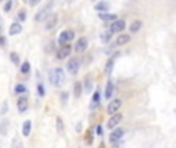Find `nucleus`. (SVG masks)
<instances>
[{"label": "nucleus", "mask_w": 176, "mask_h": 148, "mask_svg": "<svg viewBox=\"0 0 176 148\" xmlns=\"http://www.w3.org/2000/svg\"><path fill=\"white\" fill-rule=\"evenodd\" d=\"M63 80H65V74H63V69L62 68L51 69V73H49V82H51V85L60 86V85L63 83Z\"/></svg>", "instance_id": "obj_1"}, {"label": "nucleus", "mask_w": 176, "mask_h": 148, "mask_svg": "<svg viewBox=\"0 0 176 148\" xmlns=\"http://www.w3.org/2000/svg\"><path fill=\"white\" fill-rule=\"evenodd\" d=\"M51 8H53V2H49V3H46L45 6H43L39 13L36 14V22H42V20H45L46 17H48V14H49V11H51Z\"/></svg>", "instance_id": "obj_2"}, {"label": "nucleus", "mask_w": 176, "mask_h": 148, "mask_svg": "<svg viewBox=\"0 0 176 148\" xmlns=\"http://www.w3.org/2000/svg\"><path fill=\"white\" fill-rule=\"evenodd\" d=\"M73 37H74L73 31H71V29H65L63 32H60V36H59V43H60V45H65V43L73 40Z\"/></svg>", "instance_id": "obj_3"}, {"label": "nucleus", "mask_w": 176, "mask_h": 148, "mask_svg": "<svg viewBox=\"0 0 176 148\" xmlns=\"http://www.w3.org/2000/svg\"><path fill=\"white\" fill-rule=\"evenodd\" d=\"M71 48L68 43H65V45H62L59 49H57V59H60V60H63V59H68V56L71 54Z\"/></svg>", "instance_id": "obj_4"}, {"label": "nucleus", "mask_w": 176, "mask_h": 148, "mask_svg": "<svg viewBox=\"0 0 176 148\" xmlns=\"http://www.w3.org/2000/svg\"><path fill=\"white\" fill-rule=\"evenodd\" d=\"M77 69H79V60L77 59H70L67 62V71L70 74H77Z\"/></svg>", "instance_id": "obj_5"}, {"label": "nucleus", "mask_w": 176, "mask_h": 148, "mask_svg": "<svg viewBox=\"0 0 176 148\" xmlns=\"http://www.w3.org/2000/svg\"><path fill=\"white\" fill-rule=\"evenodd\" d=\"M122 120V114H119V113H114L111 114V117L108 119V122H107V127L108 128H114V127H118V123Z\"/></svg>", "instance_id": "obj_6"}, {"label": "nucleus", "mask_w": 176, "mask_h": 148, "mask_svg": "<svg viewBox=\"0 0 176 148\" xmlns=\"http://www.w3.org/2000/svg\"><path fill=\"white\" fill-rule=\"evenodd\" d=\"M124 28H125V22L124 20H113V23H111V26H110V31L111 32H120V31H124Z\"/></svg>", "instance_id": "obj_7"}, {"label": "nucleus", "mask_w": 176, "mask_h": 148, "mask_svg": "<svg viewBox=\"0 0 176 148\" xmlns=\"http://www.w3.org/2000/svg\"><path fill=\"white\" fill-rule=\"evenodd\" d=\"M120 105H122V102H120L119 99H114V100L110 102V105H108V108H107V113H108V114H114V113H118V111H119V108H120Z\"/></svg>", "instance_id": "obj_8"}, {"label": "nucleus", "mask_w": 176, "mask_h": 148, "mask_svg": "<svg viewBox=\"0 0 176 148\" xmlns=\"http://www.w3.org/2000/svg\"><path fill=\"white\" fill-rule=\"evenodd\" d=\"M57 23V15L56 14H48V17H46V22H45V28L46 29H53L54 26H56Z\"/></svg>", "instance_id": "obj_9"}, {"label": "nucleus", "mask_w": 176, "mask_h": 148, "mask_svg": "<svg viewBox=\"0 0 176 148\" xmlns=\"http://www.w3.org/2000/svg\"><path fill=\"white\" fill-rule=\"evenodd\" d=\"M87 45H88V40L85 39V37H80V39L77 40V43H76V46H74V51L84 53L85 49H87Z\"/></svg>", "instance_id": "obj_10"}, {"label": "nucleus", "mask_w": 176, "mask_h": 148, "mask_svg": "<svg viewBox=\"0 0 176 148\" xmlns=\"http://www.w3.org/2000/svg\"><path fill=\"white\" fill-rule=\"evenodd\" d=\"M26 108H28V99L26 97H19L17 99V109L20 113H25Z\"/></svg>", "instance_id": "obj_11"}, {"label": "nucleus", "mask_w": 176, "mask_h": 148, "mask_svg": "<svg viewBox=\"0 0 176 148\" xmlns=\"http://www.w3.org/2000/svg\"><path fill=\"white\" fill-rule=\"evenodd\" d=\"M122 136H124V130L122 128H118V130H114L111 134H110V140L111 142H118L122 139Z\"/></svg>", "instance_id": "obj_12"}, {"label": "nucleus", "mask_w": 176, "mask_h": 148, "mask_svg": "<svg viewBox=\"0 0 176 148\" xmlns=\"http://www.w3.org/2000/svg\"><path fill=\"white\" fill-rule=\"evenodd\" d=\"M130 40H131L130 34H120V36H118V39H116V45H118V46L125 45V43H128Z\"/></svg>", "instance_id": "obj_13"}, {"label": "nucleus", "mask_w": 176, "mask_h": 148, "mask_svg": "<svg viewBox=\"0 0 176 148\" xmlns=\"http://www.w3.org/2000/svg\"><path fill=\"white\" fill-rule=\"evenodd\" d=\"M113 67H114V59H108L107 63H105V68H103V73H105L107 76H110L111 71H113Z\"/></svg>", "instance_id": "obj_14"}, {"label": "nucleus", "mask_w": 176, "mask_h": 148, "mask_svg": "<svg viewBox=\"0 0 176 148\" xmlns=\"http://www.w3.org/2000/svg\"><path fill=\"white\" fill-rule=\"evenodd\" d=\"M113 91H114V83L111 80L107 83V86H105V99H110L111 97V94H113Z\"/></svg>", "instance_id": "obj_15"}, {"label": "nucleus", "mask_w": 176, "mask_h": 148, "mask_svg": "<svg viewBox=\"0 0 176 148\" xmlns=\"http://www.w3.org/2000/svg\"><path fill=\"white\" fill-rule=\"evenodd\" d=\"M20 31H22V25H20V23H13V25L9 26V34H11V36L19 34Z\"/></svg>", "instance_id": "obj_16"}, {"label": "nucleus", "mask_w": 176, "mask_h": 148, "mask_svg": "<svg viewBox=\"0 0 176 148\" xmlns=\"http://www.w3.org/2000/svg\"><path fill=\"white\" fill-rule=\"evenodd\" d=\"M99 17L102 20H105V22H113V20L118 19L114 14H108V13H99Z\"/></svg>", "instance_id": "obj_17"}, {"label": "nucleus", "mask_w": 176, "mask_h": 148, "mask_svg": "<svg viewBox=\"0 0 176 148\" xmlns=\"http://www.w3.org/2000/svg\"><path fill=\"white\" fill-rule=\"evenodd\" d=\"M99 100H101V96H99V91H96V93H94V96H93V100H91V103H90V108H91V109L97 108Z\"/></svg>", "instance_id": "obj_18"}, {"label": "nucleus", "mask_w": 176, "mask_h": 148, "mask_svg": "<svg viewBox=\"0 0 176 148\" xmlns=\"http://www.w3.org/2000/svg\"><path fill=\"white\" fill-rule=\"evenodd\" d=\"M142 28V22L141 20H136V22H133V23L130 25V32H137Z\"/></svg>", "instance_id": "obj_19"}, {"label": "nucleus", "mask_w": 176, "mask_h": 148, "mask_svg": "<svg viewBox=\"0 0 176 148\" xmlns=\"http://www.w3.org/2000/svg\"><path fill=\"white\" fill-rule=\"evenodd\" d=\"M23 136H30L31 133V120H25V123H23Z\"/></svg>", "instance_id": "obj_20"}, {"label": "nucleus", "mask_w": 176, "mask_h": 148, "mask_svg": "<svg viewBox=\"0 0 176 148\" xmlns=\"http://www.w3.org/2000/svg\"><path fill=\"white\" fill-rule=\"evenodd\" d=\"M97 11H101V13H105V11H108V3H105V2H101V3H97L96 6H94Z\"/></svg>", "instance_id": "obj_21"}, {"label": "nucleus", "mask_w": 176, "mask_h": 148, "mask_svg": "<svg viewBox=\"0 0 176 148\" xmlns=\"http://www.w3.org/2000/svg\"><path fill=\"white\" fill-rule=\"evenodd\" d=\"M80 94H82V83L77 82V83H74V96L80 97Z\"/></svg>", "instance_id": "obj_22"}, {"label": "nucleus", "mask_w": 176, "mask_h": 148, "mask_svg": "<svg viewBox=\"0 0 176 148\" xmlns=\"http://www.w3.org/2000/svg\"><path fill=\"white\" fill-rule=\"evenodd\" d=\"M30 69H31V67H30V63H28V62H25V63L20 67V71H22L23 74H28V73H30Z\"/></svg>", "instance_id": "obj_23"}, {"label": "nucleus", "mask_w": 176, "mask_h": 148, "mask_svg": "<svg viewBox=\"0 0 176 148\" xmlns=\"http://www.w3.org/2000/svg\"><path fill=\"white\" fill-rule=\"evenodd\" d=\"M85 90H87V91H91V90H93L91 77H87V80H85Z\"/></svg>", "instance_id": "obj_24"}, {"label": "nucleus", "mask_w": 176, "mask_h": 148, "mask_svg": "<svg viewBox=\"0 0 176 148\" xmlns=\"http://www.w3.org/2000/svg\"><path fill=\"white\" fill-rule=\"evenodd\" d=\"M26 91V86L25 85H22V83H19V85H15V93H25Z\"/></svg>", "instance_id": "obj_25"}, {"label": "nucleus", "mask_w": 176, "mask_h": 148, "mask_svg": "<svg viewBox=\"0 0 176 148\" xmlns=\"http://www.w3.org/2000/svg\"><path fill=\"white\" fill-rule=\"evenodd\" d=\"M57 130H59L60 134L63 133V122H62V119H60V117H57Z\"/></svg>", "instance_id": "obj_26"}, {"label": "nucleus", "mask_w": 176, "mask_h": 148, "mask_svg": "<svg viewBox=\"0 0 176 148\" xmlns=\"http://www.w3.org/2000/svg\"><path fill=\"white\" fill-rule=\"evenodd\" d=\"M11 60H13V63H15V65H19V62H20V59H19V56L15 53L11 54Z\"/></svg>", "instance_id": "obj_27"}, {"label": "nucleus", "mask_w": 176, "mask_h": 148, "mask_svg": "<svg viewBox=\"0 0 176 148\" xmlns=\"http://www.w3.org/2000/svg\"><path fill=\"white\" fill-rule=\"evenodd\" d=\"M11 8H13V0H8V2L5 3V6H3V9L6 11V13H8V11H9Z\"/></svg>", "instance_id": "obj_28"}, {"label": "nucleus", "mask_w": 176, "mask_h": 148, "mask_svg": "<svg viewBox=\"0 0 176 148\" xmlns=\"http://www.w3.org/2000/svg\"><path fill=\"white\" fill-rule=\"evenodd\" d=\"M19 19H20V20H25V19H26V13H25L23 9H22L20 13H19Z\"/></svg>", "instance_id": "obj_29"}, {"label": "nucleus", "mask_w": 176, "mask_h": 148, "mask_svg": "<svg viewBox=\"0 0 176 148\" xmlns=\"http://www.w3.org/2000/svg\"><path fill=\"white\" fill-rule=\"evenodd\" d=\"M37 90H39V94L40 96L45 94V88H43V85H37Z\"/></svg>", "instance_id": "obj_30"}, {"label": "nucleus", "mask_w": 176, "mask_h": 148, "mask_svg": "<svg viewBox=\"0 0 176 148\" xmlns=\"http://www.w3.org/2000/svg\"><path fill=\"white\" fill-rule=\"evenodd\" d=\"M6 128H8V122H2V133L3 134L6 133Z\"/></svg>", "instance_id": "obj_31"}, {"label": "nucleus", "mask_w": 176, "mask_h": 148, "mask_svg": "<svg viewBox=\"0 0 176 148\" xmlns=\"http://www.w3.org/2000/svg\"><path fill=\"white\" fill-rule=\"evenodd\" d=\"M101 39H102V42H108L110 40V34H108V32H107V34H102Z\"/></svg>", "instance_id": "obj_32"}, {"label": "nucleus", "mask_w": 176, "mask_h": 148, "mask_svg": "<svg viewBox=\"0 0 176 148\" xmlns=\"http://www.w3.org/2000/svg\"><path fill=\"white\" fill-rule=\"evenodd\" d=\"M13 145H14V148H22V144H20V142H19L17 139H15V140L13 142Z\"/></svg>", "instance_id": "obj_33"}, {"label": "nucleus", "mask_w": 176, "mask_h": 148, "mask_svg": "<svg viewBox=\"0 0 176 148\" xmlns=\"http://www.w3.org/2000/svg\"><path fill=\"white\" fill-rule=\"evenodd\" d=\"M6 109H8V105H6V102H5V103H3V107H2V111H0V113L5 114V113H6Z\"/></svg>", "instance_id": "obj_34"}, {"label": "nucleus", "mask_w": 176, "mask_h": 148, "mask_svg": "<svg viewBox=\"0 0 176 148\" xmlns=\"http://www.w3.org/2000/svg\"><path fill=\"white\" fill-rule=\"evenodd\" d=\"M28 2H30V5H31V6H36V5L39 3L40 0H28Z\"/></svg>", "instance_id": "obj_35"}, {"label": "nucleus", "mask_w": 176, "mask_h": 148, "mask_svg": "<svg viewBox=\"0 0 176 148\" xmlns=\"http://www.w3.org/2000/svg\"><path fill=\"white\" fill-rule=\"evenodd\" d=\"M65 100H67V93H63V94H62V102H65Z\"/></svg>", "instance_id": "obj_36"}, {"label": "nucleus", "mask_w": 176, "mask_h": 148, "mask_svg": "<svg viewBox=\"0 0 176 148\" xmlns=\"http://www.w3.org/2000/svg\"><path fill=\"white\" fill-rule=\"evenodd\" d=\"M96 131H97V134H102V127H97Z\"/></svg>", "instance_id": "obj_37"}, {"label": "nucleus", "mask_w": 176, "mask_h": 148, "mask_svg": "<svg viewBox=\"0 0 176 148\" xmlns=\"http://www.w3.org/2000/svg\"><path fill=\"white\" fill-rule=\"evenodd\" d=\"M0 45H5V39H3L2 36H0Z\"/></svg>", "instance_id": "obj_38"}, {"label": "nucleus", "mask_w": 176, "mask_h": 148, "mask_svg": "<svg viewBox=\"0 0 176 148\" xmlns=\"http://www.w3.org/2000/svg\"><path fill=\"white\" fill-rule=\"evenodd\" d=\"M113 148H122V147H120V145H116V147H113Z\"/></svg>", "instance_id": "obj_39"}, {"label": "nucleus", "mask_w": 176, "mask_h": 148, "mask_svg": "<svg viewBox=\"0 0 176 148\" xmlns=\"http://www.w3.org/2000/svg\"><path fill=\"white\" fill-rule=\"evenodd\" d=\"M101 148H103V147H101Z\"/></svg>", "instance_id": "obj_40"}]
</instances>
